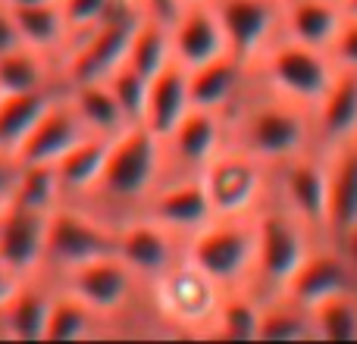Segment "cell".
Returning a JSON list of instances; mask_svg holds the SVG:
<instances>
[{
  "instance_id": "1",
  "label": "cell",
  "mask_w": 357,
  "mask_h": 344,
  "mask_svg": "<svg viewBox=\"0 0 357 344\" xmlns=\"http://www.w3.org/2000/svg\"><path fill=\"white\" fill-rule=\"evenodd\" d=\"M229 132L235 144H241L270 166L295 160L317 148L314 110L282 94H273L257 79L229 116Z\"/></svg>"
},
{
  "instance_id": "2",
  "label": "cell",
  "mask_w": 357,
  "mask_h": 344,
  "mask_svg": "<svg viewBox=\"0 0 357 344\" xmlns=\"http://www.w3.org/2000/svg\"><path fill=\"white\" fill-rule=\"evenodd\" d=\"M167 175V144L144 123H132L110 141L107 166L94 194L116 207H142Z\"/></svg>"
},
{
  "instance_id": "3",
  "label": "cell",
  "mask_w": 357,
  "mask_h": 344,
  "mask_svg": "<svg viewBox=\"0 0 357 344\" xmlns=\"http://www.w3.org/2000/svg\"><path fill=\"white\" fill-rule=\"evenodd\" d=\"M254 226H257V266H254L251 288L266 297L289 285V279L323 241V235H317L301 216L276 201L273 191L264 207L254 213Z\"/></svg>"
},
{
  "instance_id": "4",
  "label": "cell",
  "mask_w": 357,
  "mask_h": 344,
  "mask_svg": "<svg viewBox=\"0 0 357 344\" xmlns=\"http://www.w3.org/2000/svg\"><path fill=\"white\" fill-rule=\"evenodd\" d=\"M185 257L226 291L254 285V266H257L254 216H213L204 228L185 238Z\"/></svg>"
},
{
  "instance_id": "5",
  "label": "cell",
  "mask_w": 357,
  "mask_h": 344,
  "mask_svg": "<svg viewBox=\"0 0 357 344\" xmlns=\"http://www.w3.org/2000/svg\"><path fill=\"white\" fill-rule=\"evenodd\" d=\"M335 72H339V66L329 56V50L291 41L285 35H279L254 63V79L260 85L270 88L273 94L295 100V104L310 107V110L329 91Z\"/></svg>"
},
{
  "instance_id": "6",
  "label": "cell",
  "mask_w": 357,
  "mask_h": 344,
  "mask_svg": "<svg viewBox=\"0 0 357 344\" xmlns=\"http://www.w3.org/2000/svg\"><path fill=\"white\" fill-rule=\"evenodd\" d=\"M197 178L207 191L213 216H254L273 191V166L232 138L197 172Z\"/></svg>"
},
{
  "instance_id": "7",
  "label": "cell",
  "mask_w": 357,
  "mask_h": 344,
  "mask_svg": "<svg viewBox=\"0 0 357 344\" xmlns=\"http://www.w3.org/2000/svg\"><path fill=\"white\" fill-rule=\"evenodd\" d=\"M151 285H154L157 310L169 326L191 335H210V326L216 320V310H220L226 288L220 282H213L201 266L182 257Z\"/></svg>"
},
{
  "instance_id": "8",
  "label": "cell",
  "mask_w": 357,
  "mask_h": 344,
  "mask_svg": "<svg viewBox=\"0 0 357 344\" xmlns=\"http://www.w3.org/2000/svg\"><path fill=\"white\" fill-rule=\"evenodd\" d=\"M113 251H116V228H110L100 216L79 207H69V203H60L50 213L47 263L44 266L69 272L75 266L88 263V260H98Z\"/></svg>"
},
{
  "instance_id": "9",
  "label": "cell",
  "mask_w": 357,
  "mask_h": 344,
  "mask_svg": "<svg viewBox=\"0 0 357 344\" xmlns=\"http://www.w3.org/2000/svg\"><path fill=\"white\" fill-rule=\"evenodd\" d=\"M273 197L301 216L317 235L329 238V175L320 148L273 166Z\"/></svg>"
},
{
  "instance_id": "10",
  "label": "cell",
  "mask_w": 357,
  "mask_h": 344,
  "mask_svg": "<svg viewBox=\"0 0 357 344\" xmlns=\"http://www.w3.org/2000/svg\"><path fill=\"white\" fill-rule=\"evenodd\" d=\"M142 16H110L98 22L91 31L73 38L75 47L66 56V88L82 85V81H107L126 60Z\"/></svg>"
},
{
  "instance_id": "11",
  "label": "cell",
  "mask_w": 357,
  "mask_h": 344,
  "mask_svg": "<svg viewBox=\"0 0 357 344\" xmlns=\"http://www.w3.org/2000/svg\"><path fill=\"white\" fill-rule=\"evenodd\" d=\"M222 22L229 54L248 66L282 35V0H210Z\"/></svg>"
},
{
  "instance_id": "12",
  "label": "cell",
  "mask_w": 357,
  "mask_h": 344,
  "mask_svg": "<svg viewBox=\"0 0 357 344\" xmlns=\"http://www.w3.org/2000/svg\"><path fill=\"white\" fill-rule=\"evenodd\" d=\"M116 253L138 279L154 282L176 260L185 257V238H178L173 228L157 222L154 216L142 213L116 228Z\"/></svg>"
},
{
  "instance_id": "13",
  "label": "cell",
  "mask_w": 357,
  "mask_h": 344,
  "mask_svg": "<svg viewBox=\"0 0 357 344\" xmlns=\"http://www.w3.org/2000/svg\"><path fill=\"white\" fill-rule=\"evenodd\" d=\"M232 132H229L226 113L201 110L191 107L188 116L169 132L167 144V169L176 166L178 175H197L222 148L229 144Z\"/></svg>"
},
{
  "instance_id": "14",
  "label": "cell",
  "mask_w": 357,
  "mask_h": 344,
  "mask_svg": "<svg viewBox=\"0 0 357 344\" xmlns=\"http://www.w3.org/2000/svg\"><path fill=\"white\" fill-rule=\"evenodd\" d=\"M54 213V210H50ZM50 213L6 203L0 210V263L16 276H38L47 263V222Z\"/></svg>"
},
{
  "instance_id": "15",
  "label": "cell",
  "mask_w": 357,
  "mask_h": 344,
  "mask_svg": "<svg viewBox=\"0 0 357 344\" xmlns=\"http://www.w3.org/2000/svg\"><path fill=\"white\" fill-rule=\"evenodd\" d=\"M135 279L138 276L126 266V260L113 251L63 272V288L73 291L75 297H82L98 316H110L129 304Z\"/></svg>"
},
{
  "instance_id": "16",
  "label": "cell",
  "mask_w": 357,
  "mask_h": 344,
  "mask_svg": "<svg viewBox=\"0 0 357 344\" xmlns=\"http://www.w3.org/2000/svg\"><path fill=\"white\" fill-rule=\"evenodd\" d=\"M282 291L291 301L304 304V307L310 310L320 301H326V297L342 295V291H357V272L351 269V263L342 257L335 241L323 238L320 244L307 253V260L298 266V272L289 279V285H285Z\"/></svg>"
},
{
  "instance_id": "17",
  "label": "cell",
  "mask_w": 357,
  "mask_h": 344,
  "mask_svg": "<svg viewBox=\"0 0 357 344\" xmlns=\"http://www.w3.org/2000/svg\"><path fill=\"white\" fill-rule=\"evenodd\" d=\"M251 85H254V66H248L235 54H222L216 60L204 63V66L188 69L191 107H201V110L232 116V110L245 100Z\"/></svg>"
},
{
  "instance_id": "18",
  "label": "cell",
  "mask_w": 357,
  "mask_h": 344,
  "mask_svg": "<svg viewBox=\"0 0 357 344\" xmlns=\"http://www.w3.org/2000/svg\"><path fill=\"white\" fill-rule=\"evenodd\" d=\"M91 132L85 129L82 116L75 113L73 100L66 94H56L54 104L44 110V116L35 123V129L29 132L22 144L16 150V160L22 166H35V163H50L54 166L60 157H66L75 144Z\"/></svg>"
},
{
  "instance_id": "19",
  "label": "cell",
  "mask_w": 357,
  "mask_h": 344,
  "mask_svg": "<svg viewBox=\"0 0 357 344\" xmlns=\"http://www.w3.org/2000/svg\"><path fill=\"white\" fill-rule=\"evenodd\" d=\"M142 213L173 228L178 238H191L197 228H204L213 219V207H210L207 191L197 175H176L169 182H160V188L148 197Z\"/></svg>"
},
{
  "instance_id": "20",
  "label": "cell",
  "mask_w": 357,
  "mask_h": 344,
  "mask_svg": "<svg viewBox=\"0 0 357 344\" xmlns=\"http://www.w3.org/2000/svg\"><path fill=\"white\" fill-rule=\"evenodd\" d=\"M169 31H173V60L185 69L204 66V63L229 54L226 31H222L213 3L182 6L178 16L169 22Z\"/></svg>"
},
{
  "instance_id": "21",
  "label": "cell",
  "mask_w": 357,
  "mask_h": 344,
  "mask_svg": "<svg viewBox=\"0 0 357 344\" xmlns=\"http://www.w3.org/2000/svg\"><path fill=\"white\" fill-rule=\"evenodd\" d=\"M54 297L56 291L47 288L38 276L22 279L13 297L0 307V335L16 341H44Z\"/></svg>"
},
{
  "instance_id": "22",
  "label": "cell",
  "mask_w": 357,
  "mask_h": 344,
  "mask_svg": "<svg viewBox=\"0 0 357 344\" xmlns=\"http://www.w3.org/2000/svg\"><path fill=\"white\" fill-rule=\"evenodd\" d=\"M314 132L317 148L326 150L357 135V72L339 69L323 94V100L314 107Z\"/></svg>"
},
{
  "instance_id": "23",
  "label": "cell",
  "mask_w": 357,
  "mask_h": 344,
  "mask_svg": "<svg viewBox=\"0 0 357 344\" xmlns=\"http://www.w3.org/2000/svg\"><path fill=\"white\" fill-rule=\"evenodd\" d=\"M191 110V91H188V69L178 66L173 60L167 69L151 79L148 88V104H144L142 123L154 132L157 138L167 141L169 132L188 116Z\"/></svg>"
},
{
  "instance_id": "24",
  "label": "cell",
  "mask_w": 357,
  "mask_h": 344,
  "mask_svg": "<svg viewBox=\"0 0 357 344\" xmlns=\"http://www.w3.org/2000/svg\"><path fill=\"white\" fill-rule=\"evenodd\" d=\"M329 175V238L357 222V135L326 148Z\"/></svg>"
},
{
  "instance_id": "25",
  "label": "cell",
  "mask_w": 357,
  "mask_h": 344,
  "mask_svg": "<svg viewBox=\"0 0 357 344\" xmlns=\"http://www.w3.org/2000/svg\"><path fill=\"white\" fill-rule=\"evenodd\" d=\"M342 16H345L342 0H282V35L329 50Z\"/></svg>"
},
{
  "instance_id": "26",
  "label": "cell",
  "mask_w": 357,
  "mask_h": 344,
  "mask_svg": "<svg viewBox=\"0 0 357 344\" xmlns=\"http://www.w3.org/2000/svg\"><path fill=\"white\" fill-rule=\"evenodd\" d=\"M66 97L73 100L75 113L82 116V123H85V129L91 132V135L116 138L126 125H132L107 81H82V85H69Z\"/></svg>"
},
{
  "instance_id": "27",
  "label": "cell",
  "mask_w": 357,
  "mask_h": 344,
  "mask_svg": "<svg viewBox=\"0 0 357 344\" xmlns=\"http://www.w3.org/2000/svg\"><path fill=\"white\" fill-rule=\"evenodd\" d=\"M110 141L113 138H104V135H85L66 157H60L54 163L63 185V194H94L107 166Z\"/></svg>"
},
{
  "instance_id": "28",
  "label": "cell",
  "mask_w": 357,
  "mask_h": 344,
  "mask_svg": "<svg viewBox=\"0 0 357 344\" xmlns=\"http://www.w3.org/2000/svg\"><path fill=\"white\" fill-rule=\"evenodd\" d=\"M260 310H264V295L245 288H229L220 301L216 320L210 326V335L229 341H257L260 338Z\"/></svg>"
},
{
  "instance_id": "29",
  "label": "cell",
  "mask_w": 357,
  "mask_h": 344,
  "mask_svg": "<svg viewBox=\"0 0 357 344\" xmlns=\"http://www.w3.org/2000/svg\"><path fill=\"white\" fill-rule=\"evenodd\" d=\"M54 88L44 91H22V94H0V150L16 154L19 144L29 138L35 123L54 104Z\"/></svg>"
},
{
  "instance_id": "30",
  "label": "cell",
  "mask_w": 357,
  "mask_h": 344,
  "mask_svg": "<svg viewBox=\"0 0 357 344\" xmlns=\"http://www.w3.org/2000/svg\"><path fill=\"white\" fill-rule=\"evenodd\" d=\"M13 13H16L22 44H29V47H38V50H44V54H54V50H60L66 41H73V31H69L66 16H63L56 0L13 6Z\"/></svg>"
},
{
  "instance_id": "31",
  "label": "cell",
  "mask_w": 357,
  "mask_h": 344,
  "mask_svg": "<svg viewBox=\"0 0 357 344\" xmlns=\"http://www.w3.org/2000/svg\"><path fill=\"white\" fill-rule=\"evenodd\" d=\"M310 338H314V320H310V310L304 304L291 301L285 291L264 297L257 341H310Z\"/></svg>"
},
{
  "instance_id": "32",
  "label": "cell",
  "mask_w": 357,
  "mask_h": 344,
  "mask_svg": "<svg viewBox=\"0 0 357 344\" xmlns=\"http://www.w3.org/2000/svg\"><path fill=\"white\" fill-rule=\"evenodd\" d=\"M50 88V54L19 44L0 54V94H22Z\"/></svg>"
},
{
  "instance_id": "33",
  "label": "cell",
  "mask_w": 357,
  "mask_h": 344,
  "mask_svg": "<svg viewBox=\"0 0 357 344\" xmlns=\"http://www.w3.org/2000/svg\"><path fill=\"white\" fill-rule=\"evenodd\" d=\"M126 63L132 69H138L142 75H148V79H154L160 69H167L173 63V31H169V22L154 16H142Z\"/></svg>"
},
{
  "instance_id": "34",
  "label": "cell",
  "mask_w": 357,
  "mask_h": 344,
  "mask_svg": "<svg viewBox=\"0 0 357 344\" xmlns=\"http://www.w3.org/2000/svg\"><path fill=\"white\" fill-rule=\"evenodd\" d=\"M6 203H19V207L41 210V213L56 210L63 203V185L60 175H56V166H50V163L22 166L16 178V188H13Z\"/></svg>"
},
{
  "instance_id": "35",
  "label": "cell",
  "mask_w": 357,
  "mask_h": 344,
  "mask_svg": "<svg viewBox=\"0 0 357 344\" xmlns=\"http://www.w3.org/2000/svg\"><path fill=\"white\" fill-rule=\"evenodd\" d=\"M317 341H357V291H342L310 307Z\"/></svg>"
},
{
  "instance_id": "36",
  "label": "cell",
  "mask_w": 357,
  "mask_h": 344,
  "mask_svg": "<svg viewBox=\"0 0 357 344\" xmlns=\"http://www.w3.org/2000/svg\"><path fill=\"white\" fill-rule=\"evenodd\" d=\"M100 316L88 307L82 297H75L73 291H56L54 307H50V320H47V335L44 341H79L88 338L94 332V322Z\"/></svg>"
},
{
  "instance_id": "37",
  "label": "cell",
  "mask_w": 357,
  "mask_h": 344,
  "mask_svg": "<svg viewBox=\"0 0 357 344\" xmlns=\"http://www.w3.org/2000/svg\"><path fill=\"white\" fill-rule=\"evenodd\" d=\"M107 85H110V91L116 94V100H119V107L126 110L129 123H142L144 104H148V88H151L148 75H142L138 69H132L129 63H123V66L107 79Z\"/></svg>"
},
{
  "instance_id": "38",
  "label": "cell",
  "mask_w": 357,
  "mask_h": 344,
  "mask_svg": "<svg viewBox=\"0 0 357 344\" xmlns=\"http://www.w3.org/2000/svg\"><path fill=\"white\" fill-rule=\"evenodd\" d=\"M56 3H60L63 16H66L73 38H79L85 31H91L98 22H104L113 0H56Z\"/></svg>"
},
{
  "instance_id": "39",
  "label": "cell",
  "mask_w": 357,
  "mask_h": 344,
  "mask_svg": "<svg viewBox=\"0 0 357 344\" xmlns=\"http://www.w3.org/2000/svg\"><path fill=\"white\" fill-rule=\"evenodd\" d=\"M329 56L335 60L339 69H354L357 72V16L354 13L342 16L339 31H335L333 44H329Z\"/></svg>"
},
{
  "instance_id": "40",
  "label": "cell",
  "mask_w": 357,
  "mask_h": 344,
  "mask_svg": "<svg viewBox=\"0 0 357 344\" xmlns=\"http://www.w3.org/2000/svg\"><path fill=\"white\" fill-rule=\"evenodd\" d=\"M19 44H22V35H19L16 13H13V6H6L0 0V54H10Z\"/></svg>"
},
{
  "instance_id": "41",
  "label": "cell",
  "mask_w": 357,
  "mask_h": 344,
  "mask_svg": "<svg viewBox=\"0 0 357 344\" xmlns=\"http://www.w3.org/2000/svg\"><path fill=\"white\" fill-rule=\"evenodd\" d=\"M19 169H22V163L16 160V154H6V150H0V201H10L13 188H16V178H19Z\"/></svg>"
},
{
  "instance_id": "42",
  "label": "cell",
  "mask_w": 357,
  "mask_h": 344,
  "mask_svg": "<svg viewBox=\"0 0 357 344\" xmlns=\"http://www.w3.org/2000/svg\"><path fill=\"white\" fill-rule=\"evenodd\" d=\"M333 241H335V247L342 251V257H345L348 263H351V269L357 272V222H351V226L342 228V232H335Z\"/></svg>"
},
{
  "instance_id": "43",
  "label": "cell",
  "mask_w": 357,
  "mask_h": 344,
  "mask_svg": "<svg viewBox=\"0 0 357 344\" xmlns=\"http://www.w3.org/2000/svg\"><path fill=\"white\" fill-rule=\"evenodd\" d=\"M144 10V16H154V19H163V22H173L178 16V0H138Z\"/></svg>"
},
{
  "instance_id": "44",
  "label": "cell",
  "mask_w": 357,
  "mask_h": 344,
  "mask_svg": "<svg viewBox=\"0 0 357 344\" xmlns=\"http://www.w3.org/2000/svg\"><path fill=\"white\" fill-rule=\"evenodd\" d=\"M19 282H22V276H16L13 269H6V266L0 263V307L13 297V291L19 288Z\"/></svg>"
},
{
  "instance_id": "45",
  "label": "cell",
  "mask_w": 357,
  "mask_h": 344,
  "mask_svg": "<svg viewBox=\"0 0 357 344\" xmlns=\"http://www.w3.org/2000/svg\"><path fill=\"white\" fill-rule=\"evenodd\" d=\"M6 6H29V3H44V0H3Z\"/></svg>"
},
{
  "instance_id": "46",
  "label": "cell",
  "mask_w": 357,
  "mask_h": 344,
  "mask_svg": "<svg viewBox=\"0 0 357 344\" xmlns=\"http://www.w3.org/2000/svg\"><path fill=\"white\" fill-rule=\"evenodd\" d=\"M342 6H345V13H354L357 16V0H342Z\"/></svg>"
},
{
  "instance_id": "47",
  "label": "cell",
  "mask_w": 357,
  "mask_h": 344,
  "mask_svg": "<svg viewBox=\"0 0 357 344\" xmlns=\"http://www.w3.org/2000/svg\"><path fill=\"white\" fill-rule=\"evenodd\" d=\"M195 3H210V0H178V6H195Z\"/></svg>"
},
{
  "instance_id": "48",
  "label": "cell",
  "mask_w": 357,
  "mask_h": 344,
  "mask_svg": "<svg viewBox=\"0 0 357 344\" xmlns=\"http://www.w3.org/2000/svg\"><path fill=\"white\" fill-rule=\"evenodd\" d=\"M3 207H6V203H3V201H0V210H3Z\"/></svg>"
}]
</instances>
